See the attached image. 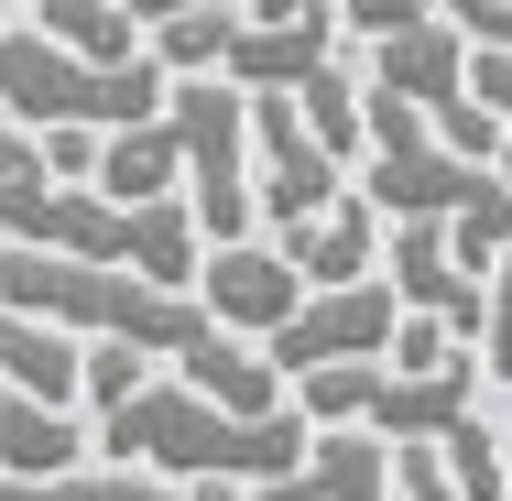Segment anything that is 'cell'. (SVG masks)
Instances as JSON below:
<instances>
[{"instance_id": "1", "label": "cell", "mask_w": 512, "mask_h": 501, "mask_svg": "<svg viewBox=\"0 0 512 501\" xmlns=\"http://www.w3.org/2000/svg\"><path fill=\"white\" fill-rule=\"evenodd\" d=\"M99 447L120 469H153V480H284V469L316 458V425H306V403L229 414L197 382H142L120 414H99Z\"/></svg>"}, {"instance_id": "2", "label": "cell", "mask_w": 512, "mask_h": 501, "mask_svg": "<svg viewBox=\"0 0 512 501\" xmlns=\"http://www.w3.org/2000/svg\"><path fill=\"white\" fill-rule=\"evenodd\" d=\"M164 99H175L164 55L99 66V55L55 44L44 22H0V120H22V131H66V120L131 131V120H164Z\"/></svg>"}, {"instance_id": "3", "label": "cell", "mask_w": 512, "mask_h": 501, "mask_svg": "<svg viewBox=\"0 0 512 501\" xmlns=\"http://www.w3.org/2000/svg\"><path fill=\"white\" fill-rule=\"evenodd\" d=\"M502 175L491 164H469L436 120L393 88H371V153H360V197L382 207V218H469V207L491 197Z\"/></svg>"}, {"instance_id": "4", "label": "cell", "mask_w": 512, "mask_h": 501, "mask_svg": "<svg viewBox=\"0 0 512 501\" xmlns=\"http://www.w3.org/2000/svg\"><path fill=\"white\" fill-rule=\"evenodd\" d=\"M175 142H186V207L207 218V240H251L262 186H251V88L229 77H175Z\"/></svg>"}, {"instance_id": "5", "label": "cell", "mask_w": 512, "mask_h": 501, "mask_svg": "<svg viewBox=\"0 0 512 501\" xmlns=\"http://www.w3.org/2000/svg\"><path fill=\"white\" fill-rule=\"evenodd\" d=\"M131 229H142V207L99 197V186H66V175H44V164L0 175V240H22V251H66V262H131Z\"/></svg>"}, {"instance_id": "6", "label": "cell", "mask_w": 512, "mask_h": 501, "mask_svg": "<svg viewBox=\"0 0 512 501\" xmlns=\"http://www.w3.org/2000/svg\"><path fill=\"white\" fill-rule=\"evenodd\" d=\"M393 327H404V295H393V273H371V284H327V295H306L262 349H273L284 382H306V371H338V360H382Z\"/></svg>"}, {"instance_id": "7", "label": "cell", "mask_w": 512, "mask_h": 501, "mask_svg": "<svg viewBox=\"0 0 512 501\" xmlns=\"http://www.w3.org/2000/svg\"><path fill=\"white\" fill-rule=\"evenodd\" d=\"M251 186H262V218H273V240H284V229H306L316 207L349 197V164L306 131L295 99H251Z\"/></svg>"}, {"instance_id": "8", "label": "cell", "mask_w": 512, "mask_h": 501, "mask_svg": "<svg viewBox=\"0 0 512 501\" xmlns=\"http://www.w3.org/2000/svg\"><path fill=\"white\" fill-rule=\"evenodd\" d=\"M197 305H207V327H229V338H273V327L306 305V273H295L284 240H207Z\"/></svg>"}, {"instance_id": "9", "label": "cell", "mask_w": 512, "mask_h": 501, "mask_svg": "<svg viewBox=\"0 0 512 501\" xmlns=\"http://www.w3.org/2000/svg\"><path fill=\"white\" fill-rule=\"evenodd\" d=\"M338 0L306 11V22H251V11H229L218 22V66L207 77H229V88H251V99H284V88H306L316 66H338Z\"/></svg>"}, {"instance_id": "10", "label": "cell", "mask_w": 512, "mask_h": 501, "mask_svg": "<svg viewBox=\"0 0 512 501\" xmlns=\"http://www.w3.org/2000/svg\"><path fill=\"white\" fill-rule=\"evenodd\" d=\"M382 273H393V295H404V305L447 316L458 338H480V327H491V284L458 262L447 218H393V251H382Z\"/></svg>"}, {"instance_id": "11", "label": "cell", "mask_w": 512, "mask_h": 501, "mask_svg": "<svg viewBox=\"0 0 512 501\" xmlns=\"http://www.w3.org/2000/svg\"><path fill=\"white\" fill-rule=\"evenodd\" d=\"M382 229H393V218L360 197V186H349L338 207H316L306 229H284V251H295L306 295H327V284H371V273H382Z\"/></svg>"}, {"instance_id": "12", "label": "cell", "mask_w": 512, "mask_h": 501, "mask_svg": "<svg viewBox=\"0 0 512 501\" xmlns=\"http://www.w3.org/2000/svg\"><path fill=\"white\" fill-rule=\"evenodd\" d=\"M88 425H77V403H44V393H11L0 382V469L11 480H55V469H88Z\"/></svg>"}, {"instance_id": "13", "label": "cell", "mask_w": 512, "mask_h": 501, "mask_svg": "<svg viewBox=\"0 0 512 501\" xmlns=\"http://www.w3.org/2000/svg\"><path fill=\"white\" fill-rule=\"evenodd\" d=\"M175 382H197V393L229 403V414H284V371H273V349H251V338H229V327H207L197 349L175 360Z\"/></svg>"}, {"instance_id": "14", "label": "cell", "mask_w": 512, "mask_h": 501, "mask_svg": "<svg viewBox=\"0 0 512 501\" xmlns=\"http://www.w3.org/2000/svg\"><path fill=\"white\" fill-rule=\"evenodd\" d=\"M186 186V142H175V120H131V131H109L99 142V197L120 207H153Z\"/></svg>"}, {"instance_id": "15", "label": "cell", "mask_w": 512, "mask_h": 501, "mask_svg": "<svg viewBox=\"0 0 512 501\" xmlns=\"http://www.w3.org/2000/svg\"><path fill=\"white\" fill-rule=\"evenodd\" d=\"M316 491L327 501H404V447L371 425H316Z\"/></svg>"}, {"instance_id": "16", "label": "cell", "mask_w": 512, "mask_h": 501, "mask_svg": "<svg viewBox=\"0 0 512 501\" xmlns=\"http://www.w3.org/2000/svg\"><path fill=\"white\" fill-rule=\"evenodd\" d=\"M436 458H447V480H458L469 501H512V436H491L480 414H469V425H458Z\"/></svg>"}, {"instance_id": "17", "label": "cell", "mask_w": 512, "mask_h": 501, "mask_svg": "<svg viewBox=\"0 0 512 501\" xmlns=\"http://www.w3.org/2000/svg\"><path fill=\"white\" fill-rule=\"evenodd\" d=\"M153 491V469H120V458H109V469H55V480H11V469H0V501H142Z\"/></svg>"}, {"instance_id": "18", "label": "cell", "mask_w": 512, "mask_h": 501, "mask_svg": "<svg viewBox=\"0 0 512 501\" xmlns=\"http://www.w3.org/2000/svg\"><path fill=\"white\" fill-rule=\"evenodd\" d=\"M142 360H153V349H131V338H88V414H120V403L142 393Z\"/></svg>"}, {"instance_id": "19", "label": "cell", "mask_w": 512, "mask_h": 501, "mask_svg": "<svg viewBox=\"0 0 512 501\" xmlns=\"http://www.w3.org/2000/svg\"><path fill=\"white\" fill-rule=\"evenodd\" d=\"M33 142H44V175H66V186H99V142H109V131L66 120V131H33Z\"/></svg>"}, {"instance_id": "20", "label": "cell", "mask_w": 512, "mask_h": 501, "mask_svg": "<svg viewBox=\"0 0 512 501\" xmlns=\"http://www.w3.org/2000/svg\"><path fill=\"white\" fill-rule=\"evenodd\" d=\"M480 371L512 393V262H491V327H480Z\"/></svg>"}, {"instance_id": "21", "label": "cell", "mask_w": 512, "mask_h": 501, "mask_svg": "<svg viewBox=\"0 0 512 501\" xmlns=\"http://www.w3.org/2000/svg\"><path fill=\"white\" fill-rule=\"evenodd\" d=\"M436 11H447L480 55H512V0H436Z\"/></svg>"}, {"instance_id": "22", "label": "cell", "mask_w": 512, "mask_h": 501, "mask_svg": "<svg viewBox=\"0 0 512 501\" xmlns=\"http://www.w3.org/2000/svg\"><path fill=\"white\" fill-rule=\"evenodd\" d=\"M436 0H338V22L360 33V44H382V33H404V22H425Z\"/></svg>"}, {"instance_id": "23", "label": "cell", "mask_w": 512, "mask_h": 501, "mask_svg": "<svg viewBox=\"0 0 512 501\" xmlns=\"http://www.w3.org/2000/svg\"><path fill=\"white\" fill-rule=\"evenodd\" d=\"M469 99L512 131V55H480V44H469Z\"/></svg>"}, {"instance_id": "24", "label": "cell", "mask_w": 512, "mask_h": 501, "mask_svg": "<svg viewBox=\"0 0 512 501\" xmlns=\"http://www.w3.org/2000/svg\"><path fill=\"white\" fill-rule=\"evenodd\" d=\"M404 501H469V491L447 480V458H436V447H404Z\"/></svg>"}, {"instance_id": "25", "label": "cell", "mask_w": 512, "mask_h": 501, "mask_svg": "<svg viewBox=\"0 0 512 501\" xmlns=\"http://www.w3.org/2000/svg\"><path fill=\"white\" fill-rule=\"evenodd\" d=\"M186 11H251V0H131V22H186Z\"/></svg>"}, {"instance_id": "26", "label": "cell", "mask_w": 512, "mask_h": 501, "mask_svg": "<svg viewBox=\"0 0 512 501\" xmlns=\"http://www.w3.org/2000/svg\"><path fill=\"white\" fill-rule=\"evenodd\" d=\"M251 501H327V491H316V469H284V480H251Z\"/></svg>"}, {"instance_id": "27", "label": "cell", "mask_w": 512, "mask_h": 501, "mask_svg": "<svg viewBox=\"0 0 512 501\" xmlns=\"http://www.w3.org/2000/svg\"><path fill=\"white\" fill-rule=\"evenodd\" d=\"M22 164H44V142H33L22 120H0V175H22Z\"/></svg>"}, {"instance_id": "28", "label": "cell", "mask_w": 512, "mask_h": 501, "mask_svg": "<svg viewBox=\"0 0 512 501\" xmlns=\"http://www.w3.org/2000/svg\"><path fill=\"white\" fill-rule=\"evenodd\" d=\"M142 501H186V491H164V480H153V491H142Z\"/></svg>"}, {"instance_id": "29", "label": "cell", "mask_w": 512, "mask_h": 501, "mask_svg": "<svg viewBox=\"0 0 512 501\" xmlns=\"http://www.w3.org/2000/svg\"><path fill=\"white\" fill-rule=\"evenodd\" d=\"M502 175H512V153H502Z\"/></svg>"}]
</instances>
